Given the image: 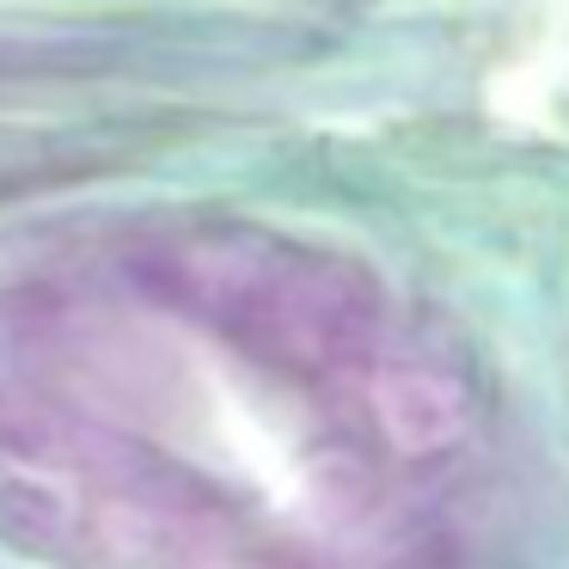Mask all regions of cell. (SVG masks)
I'll list each match as a JSON object with an SVG mask.
<instances>
[{
    "label": "cell",
    "instance_id": "1",
    "mask_svg": "<svg viewBox=\"0 0 569 569\" xmlns=\"http://www.w3.org/2000/svg\"><path fill=\"white\" fill-rule=\"evenodd\" d=\"M141 295L209 325L221 343L288 380L373 373L386 331V288L373 270L258 227L166 233L129 258Z\"/></svg>",
    "mask_w": 569,
    "mask_h": 569
},
{
    "label": "cell",
    "instance_id": "2",
    "mask_svg": "<svg viewBox=\"0 0 569 569\" xmlns=\"http://www.w3.org/2000/svg\"><path fill=\"white\" fill-rule=\"evenodd\" d=\"M123 447L129 441L117 429L80 417L74 405H62L43 386L0 380V459L31 466V471H87V478H104Z\"/></svg>",
    "mask_w": 569,
    "mask_h": 569
},
{
    "label": "cell",
    "instance_id": "3",
    "mask_svg": "<svg viewBox=\"0 0 569 569\" xmlns=\"http://www.w3.org/2000/svg\"><path fill=\"white\" fill-rule=\"evenodd\" d=\"M368 410H373L380 441L405 459L447 453L471 429L466 386L447 368H435V361H380L368 373Z\"/></svg>",
    "mask_w": 569,
    "mask_h": 569
},
{
    "label": "cell",
    "instance_id": "4",
    "mask_svg": "<svg viewBox=\"0 0 569 569\" xmlns=\"http://www.w3.org/2000/svg\"><path fill=\"white\" fill-rule=\"evenodd\" d=\"M0 532L31 551H50L68 539V502L38 478H0Z\"/></svg>",
    "mask_w": 569,
    "mask_h": 569
}]
</instances>
